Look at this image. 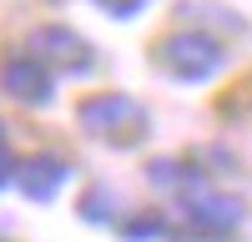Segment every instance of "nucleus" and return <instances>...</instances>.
Returning a JSON list of instances; mask_svg holds the SVG:
<instances>
[{"label": "nucleus", "mask_w": 252, "mask_h": 242, "mask_svg": "<svg viewBox=\"0 0 252 242\" xmlns=\"http://www.w3.org/2000/svg\"><path fill=\"white\" fill-rule=\"evenodd\" d=\"M76 121H81V131L111 141V147H136V141H146V131H152L146 106H141L136 96H121V91L86 96V101L76 106Z\"/></svg>", "instance_id": "1"}, {"label": "nucleus", "mask_w": 252, "mask_h": 242, "mask_svg": "<svg viewBox=\"0 0 252 242\" xmlns=\"http://www.w3.org/2000/svg\"><path fill=\"white\" fill-rule=\"evenodd\" d=\"M222 46L207 30H172L157 40V66L177 81H212L222 71Z\"/></svg>", "instance_id": "2"}, {"label": "nucleus", "mask_w": 252, "mask_h": 242, "mask_svg": "<svg viewBox=\"0 0 252 242\" xmlns=\"http://www.w3.org/2000/svg\"><path fill=\"white\" fill-rule=\"evenodd\" d=\"M182 207H187V222H192L197 232H207V237H227L242 222V202L212 192L207 182H197V187L182 192Z\"/></svg>", "instance_id": "3"}, {"label": "nucleus", "mask_w": 252, "mask_h": 242, "mask_svg": "<svg viewBox=\"0 0 252 242\" xmlns=\"http://www.w3.org/2000/svg\"><path fill=\"white\" fill-rule=\"evenodd\" d=\"M31 56L35 60H51V66H66V71H91L96 56H91V40L76 35L71 26H40L31 35Z\"/></svg>", "instance_id": "4"}, {"label": "nucleus", "mask_w": 252, "mask_h": 242, "mask_svg": "<svg viewBox=\"0 0 252 242\" xmlns=\"http://www.w3.org/2000/svg\"><path fill=\"white\" fill-rule=\"evenodd\" d=\"M0 91L15 96V101H26V106H46V101H51V71H46V60H35L31 51L5 56V60H0Z\"/></svg>", "instance_id": "5"}, {"label": "nucleus", "mask_w": 252, "mask_h": 242, "mask_svg": "<svg viewBox=\"0 0 252 242\" xmlns=\"http://www.w3.org/2000/svg\"><path fill=\"white\" fill-rule=\"evenodd\" d=\"M66 177H71V167L61 156H31V161L15 167V182H20V192L31 202H51L61 187H66Z\"/></svg>", "instance_id": "6"}, {"label": "nucleus", "mask_w": 252, "mask_h": 242, "mask_svg": "<svg viewBox=\"0 0 252 242\" xmlns=\"http://www.w3.org/2000/svg\"><path fill=\"white\" fill-rule=\"evenodd\" d=\"M81 217H86V222H106L111 217V192L106 187H91L86 197H81Z\"/></svg>", "instance_id": "7"}, {"label": "nucleus", "mask_w": 252, "mask_h": 242, "mask_svg": "<svg viewBox=\"0 0 252 242\" xmlns=\"http://www.w3.org/2000/svg\"><path fill=\"white\" fill-rule=\"evenodd\" d=\"M121 232H126V237H166V222H161V217H131Z\"/></svg>", "instance_id": "8"}, {"label": "nucleus", "mask_w": 252, "mask_h": 242, "mask_svg": "<svg viewBox=\"0 0 252 242\" xmlns=\"http://www.w3.org/2000/svg\"><path fill=\"white\" fill-rule=\"evenodd\" d=\"M91 5H106V15H121V20H126V15L141 10V0H91Z\"/></svg>", "instance_id": "9"}, {"label": "nucleus", "mask_w": 252, "mask_h": 242, "mask_svg": "<svg viewBox=\"0 0 252 242\" xmlns=\"http://www.w3.org/2000/svg\"><path fill=\"white\" fill-rule=\"evenodd\" d=\"M15 177V161H10V151H5V136H0V187Z\"/></svg>", "instance_id": "10"}]
</instances>
